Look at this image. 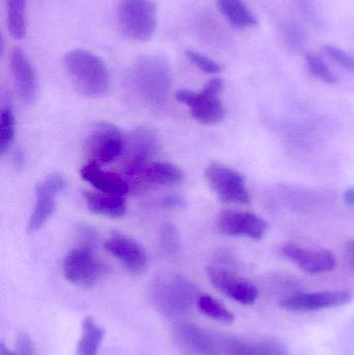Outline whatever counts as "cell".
<instances>
[{"label": "cell", "instance_id": "obj_29", "mask_svg": "<svg viewBox=\"0 0 354 355\" xmlns=\"http://www.w3.org/2000/svg\"><path fill=\"white\" fill-rule=\"evenodd\" d=\"M185 54L193 64H195L197 68L201 69L203 72L208 73V74H218V73L222 72V69H224L222 64H218V62L212 60L209 56L200 53L195 50H186Z\"/></svg>", "mask_w": 354, "mask_h": 355}, {"label": "cell", "instance_id": "obj_34", "mask_svg": "<svg viewBox=\"0 0 354 355\" xmlns=\"http://www.w3.org/2000/svg\"><path fill=\"white\" fill-rule=\"evenodd\" d=\"M346 250L349 261H351V264L354 266V240L347 242Z\"/></svg>", "mask_w": 354, "mask_h": 355}, {"label": "cell", "instance_id": "obj_25", "mask_svg": "<svg viewBox=\"0 0 354 355\" xmlns=\"http://www.w3.org/2000/svg\"><path fill=\"white\" fill-rule=\"evenodd\" d=\"M197 306L201 313L218 322L231 324L235 321L234 314L222 302L212 296H199Z\"/></svg>", "mask_w": 354, "mask_h": 355}, {"label": "cell", "instance_id": "obj_24", "mask_svg": "<svg viewBox=\"0 0 354 355\" xmlns=\"http://www.w3.org/2000/svg\"><path fill=\"white\" fill-rule=\"evenodd\" d=\"M8 27L15 40H22L26 35V0H8Z\"/></svg>", "mask_w": 354, "mask_h": 355}, {"label": "cell", "instance_id": "obj_23", "mask_svg": "<svg viewBox=\"0 0 354 355\" xmlns=\"http://www.w3.org/2000/svg\"><path fill=\"white\" fill-rule=\"evenodd\" d=\"M105 331L97 324L93 317L89 316L83 320L82 331L77 344V355H98Z\"/></svg>", "mask_w": 354, "mask_h": 355}, {"label": "cell", "instance_id": "obj_13", "mask_svg": "<svg viewBox=\"0 0 354 355\" xmlns=\"http://www.w3.org/2000/svg\"><path fill=\"white\" fill-rule=\"evenodd\" d=\"M207 275L212 285L235 302L245 306H251L257 300V288L243 277L232 271L218 266H209Z\"/></svg>", "mask_w": 354, "mask_h": 355}, {"label": "cell", "instance_id": "obj_32", "mask_svg": "<svg viewBox=\"0 0 354 355\" xmlns=\"http://www.w3.org/2000/svg\"><path fill=\"white\" fill-rule=\"evenodd\" d=\"M184 200L177 194H170L162 200V206L166 209H177L184 206Z\"/></svg>", "mask_w": 354, "mask_h": 355}, {"label": "cell", "instance_id": "obj_7", "mask_svg": "<svg viewBox=\"0 0 354 355\" xmlns=\"http://www.w3.org/2000/svg\"><path fill=\"white\" fill-rule=\"evenodd\" d=\"M125 141L122 132L112 123L101 122L94 127L85 141V153L89 162L106 164L123 154Z\"/></svg>", "mask_w": 354, "mask_h": 355}, {"label": "cell", "instance_id": "obj_18", "mask_svg": "<svg viewBox=\"0 0 354 355\" xmlns=\"http://www.w3.org/2000/svg\"><path fill=\"white\" fill-rule=\"evenodd\" d=\"M10 71L15 87L23 103L29 104L35 100L37 92V79L35 69L20 48H15L10 53Z\"/></svg>", "mask_w": 354, "mask_h": 355}, {"label": "cell", "instance_id": "obj_26", "mask_svg": "<svg viewBox=\"0 0 354 355\" xmlns=\"http://www.w3.org/2000/svg\"><path fill=\"white\" fill-rule=\"evenodd\" d=\"M16 133V121L14 112L10 106L6 105L1 108L0 114V152L2 155L12 147Z\"/></svg>", "mask_w": 354, "mask_h": 355}, {"label": "cell", "instance_id": "obj_27", "mask_svg": "<svg viewBox=\"0 0 354 355\" xmlns=\"http://www.w3.org/2000/svg\"><path fill=\"white\" fill-rule=\"evenodd\" d=\"M306 62H307L308 69L310 72L316 78L324 81L328 85H335L337 83V77L328 68V64L317 54L309 52L306 55Z\"/></svg>", "mask_w": 354, "mask_h": 355}, {"label": "cell", "instance_id": "obj_15", "mask_svg": "<svg viewBox=\"0 0 354 355\" xmlns=\"http://www.w3.org/2000/svg\"><path fill=\"white\" fill-rule=\"evenodd\" d=\"M283 252L301 270L311 275L328 272L337 265L336 257L326 248H306L295 242H287L283 246Z\"/></svg>", "mask_w": 354, "mask_h": 355}, {"label": "cell", "instance_id": "obj_33", "mask_svg": "<svg viewBox=\"0 0 354 355\" xmlns=\"http://www.w3.org/2000/svg\"><path fill=\"white\" fill-rule=\"evenodd\" d=\"M343 198L348 206L354 208V187L347 188L343 194Z\"/></svg>", "mask_w": 354, "mask_h": 355}, {"label": "cell", "instance_id": "obj_2", "mask_svg": "<svg viewBox=\"0 0 354 355\" xmlns=\"http://www.w3.org/2000/svg\"><path fill=\"white\" fill-rule=\"evenodd\" d=\"M71 83L81 95L100 97L109 87V72L101 58L85 49H73L64 58Z\"/></svg>", "mask_w": 354, "mask_h": 355}, {"label": "cell", "instance_id": "obj_28", "mask_svg": "<svg viewBox=\"0 0 354 355\" xmlns=\"http://www.w3.org/2000/svg\"><path fill=\"white\" fill-rule=\"evenodd\" d=\"M159 244L162 252L168 256H174L180 250V235L178 230L170 223H166L160 230Z\"/></svg>", "mask_w": 354, "mask_h": 355}, {"label": "cell", "instance_id": "obj_9", "mask_svg": "<svg viewBox=\"0 0 354 355\" xmlns=\"http://www.w3.org/2000/svg\"><path fill=\"white\" fill-rule=\"evenodd\" d=\"M129 188L139 192L152 187L175 185L184 179L182 170L166 162H150L145 166L126 173Z\"/></svg>", "mask_w": 354, "mask_h": 355}, {"label": "cell", "instance_id": "obj_1", "mask_svg": "<svg viewBox=\"0 0 354 355\" xmlns=\"http://www.w3.org/2000/svg\"><path fill=\"white\" fill-rule=\"evenodd\" d=\"M131 83L141 101L153 110L166 105L172 87V72L166 58L141 56L131 69Z\"/></svg>", "mask_w": 354, "mask_h": 355}, {"label": "cell", "instance_id": "obj_30", "mask_svg": "<svg viewBox=\"0 0 354 355\" xmlns=\"http://www.w3.org/2000/svg\"><path fill=\"white\" fill-rule=\"evenodd\" d=\"M322 51L326 56L330 58L333 62L338 64L341 68L354 72V55L344 51L341 48L333 45H326L322 47Z\"/></svg>", "mask_w": 354, "mask_h": 355}, {"label": "cell", "instance_id": "obj_22", "mask_svg": "<svg viewBox=\"0 0 354 355\" xmlns=\"http://www.w3.org/2000/svg\"><path fill=\"white\" fill-rule=\"evenodd\" d=\"M218 10L237 29L251 28L258 25V19L243 0H216Z\"/></svg>", "mask_w": 354, "mask_h": 355}, {"label": "cell", "instance_id": "obj_8", "mask_svg": "<svg viewBox=\"0 0 354 355\" xmlns=\"http://www.w3.org/2000/svg\"><path fill=\"white\" fill-rule=\"evenodd\" d=\"M205 178L222 202L236 205L251 202L245 178L233 168L213 162L206 168Z\"/></svg>", "mask_w": 354, "mask_h": 355}, {"label": "cell", "instance_id": "obj_14", "mask_svg": "<svg viewBox=\"0 0 354 355\" xmlns=\"http://www.w3.org/2000/svg\"><path fill=\"white\" fill-rule=\"evenodd\" d=\"M218 232L227 236H245L260 240L267 232L268 225L263 218L251 212L224 210L216 221Z\"/></svg>", "mask_w": 354, "mask_h": 355}, {"label": "cell", "instance_id": "obj_12", "mask_svg": "<svg viewBox=\"0 0 354 355\" xmlns=\"http://www.w3.org/2000/svg\"><path fill=\"white\" fill-rule=\"evenodd\" d=\"M351 300L353 295L351 292L339 290L293 294L283 298L280 304L283 309L291 312H314L345 306Z\"/></svg>", "mask_w": 354, "mask_h": 355}, {"label": "cell", "instance_id": "obj_3", "mask_svg": "<svg viewBox=\"0 0 354 355\" xmlns=\"http://www.w3.org/2000/svg\"><path fill=\"white\" fill-rule=\"evenodd\" d=\"M151 298L160 314L174 318L191 310L199 296L188 279L178 275H163L152 284Z\"/></svg>", "mask_w": 354, "mask_h": 355}, {"label": "cell", "instance_id": "obj_17", "mask_svg": "<svg viewBox=\"0 0 354 355\" xmlns=\"http://www.w3.org/2000/svg\"><path fill=\"white\" fill-rule=\"evenodd\" d=\"M106 252L118 259L130 272H143L147 267L148 258L143 246L132 238L122 234H114L104 243Z\"/></svg>", "mask_w": 354, "mask_h": 355}, {"label": "cell", "instance_id": "obj_20", "mask_svg": "<svg viewBox=\"0 0 354 355\" xmlns=\"http://www.w3.org/2000/svg\"><path fill=\"white\" fill-rule=\"evenodd\" d=\"M87 208L91 212L102 216L118 218L126 214L125 196L107 192L85 191L83 193Z\"/></svg>", "mask_w": 354, "mask_h": 355}, {"label": "cell", "instance_id": "obj_4", "mask_svg": "<svg viewBox=\"0 0 354 355\" xmlns=\"http://www.w3.org/2000/svg\"><path fill=\"white\" fill-rule=\"evenodd\" d=\"M222 89V79L214 78L208 81L200 92L180 89L176 93V99L188 106L191 116L197 122L215 125L222 122L226 116L224 104L220 98Z\"/></svg>", "mask_w": 354, "mask_h": 355}, {"label": "cell", "instance_id": "obj_16", "mask_svg": "<svg viewBox=\"0 0 354 355\" xmlns=\"http://www.w3.org/2000/svg\"><path fill=\"white\" fill-rule=\"evenodd\" d=\"M158 149L155 135L147 129L134 131L125 141L124 171L126 173L136 170L151 162Z\"/></svg>", "mask_w": 354, "mask_h": 355}, {"label": "cell", "instance_id": "obj_10", "mask_svg": "<svg viewBox=\"0 0 354 355\" xmlns=\"http://www.w3.org/2000/svg\"><path fill=\"white\" fill-rule=\"evenodd\" d=\"M177 342L187 355H224L226 337L191 323L179 325Z\"/></svg>", "mask_w": 354, "mask_h": 355}, {"label": "cell", "instance_id": "obj_21", "mask_svg": "<svg viewBox=\"0 0 354 355\" xmlns=\"http://www.w3.org/2000/svg\"><path fill=\"white\" fill-rule=\"evenodd\" d=\"M226 355H289L286 348L274 340L245 341V340L226 338Z\"/></svg>", "mask_w": 354, "mask_h": 355}, {"label": "cell", "instance_id": "obj_31", "mask_svg": "<svg viewBox=\"0 0 354 355\" xmlns=\"http://www.w3.org/2000/svg\"><path fill=\"white\" fill-rule=\"evenodd\" d=\"M1 355H37L33 340L26 334H20L16 339V350H10L4 344L0 348Z\"/></svg>", "mask_w": 354, "mask_h": 355}, {"label": "cell", "instance_id": "obj_5", "mask_svg": "<svg viewBox=\"0 0 354 355\" xmlns=\"http://www.w3.org/2000/svg\"><path fill=\"white\" fill-rule=\"evenodd\" d=\"M118 19L121 31L128 39L147 42L157 27V8L153 0H122Z\"/></svg>", "mask_w": 354, "mask_h": 355}, {"label": "cell", "instance_id": "obj_6", "mask_svg": "<svg viewBox=\"0 0 354 355\" xmlns=\"http://www.w3.org/2000/svg\"><path fill=\"white\" fill-rule=\"evenodd\" d=\"M105 269L103 263L94 254L91 246L85 245L71 250L62 265L67 281L82 288L95 285L105 272Z\"/></svg>", "mask_w": 354, "mask_h": 355}, {"label": "cell", "instance_id": "obj_19", "mask_svg": "<svg viewBox=\"0 0 354 355\" xmlns=\"http://www.w3.org/2000/svg\"><path fill=\"white\" fill-rule=\"evenodd\" d=\"M81 178L87 183L102 192L126 196L128 193V182L116 173L102 170L100 164L89 162L80 170Z\"/></svg>", "mask_w": 354, "mask_h": 355}, {"label": "cell", "instance_id": "obj_11", "mask_svg": "<svg viewBox=\"0 0 354 355\" xmlns=\"http://www.w3.org/2000/svg\"><path fill=\"white\" fill-rule=\"evenodd\" d=\"M66 188V180L60 174L46 177L35 189V206L29 218L27 231L35 233L47 223L55 208L56 196Z\"/></svg>", "mask_w": 354, "mask_h": 355}]
</instances>
